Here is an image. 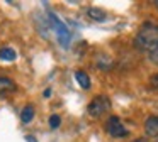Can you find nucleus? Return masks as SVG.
<instances>
[{
  "label": "nucleus",
  "mask_w": 158,
  "mask_h": 142,
  "mask_svg": "<svg viewBox=\"0 0 158 142\" xmlns=\"http://www.w3.org/2000/svg\"><path fill=\"white\" fill-rule=\"evenodd\" d=\"M75 80H77V83L80 85V86L83 88V90H90V78H89V74L85 73V71H75Z\"/></svg>",
  "instance_id": "nucleus-8"
},
{
  "label": "nucleus",
  "mask_w": 158,
  "mask_h": 142,
  "mask_svg": "<svg viewBox=\"0 0 158 142\" xmlns=\"http://www.w3.org/2000/svg\"><path fill=\"white\" fill-rule=\"evenodd\" d=\"M110 107H112V103H110L109 97H106V95H97V97H94L92 101L89 103L87 112H89V115L92 118H99V117H102L104 113H107V112L110 110Z\"/></svg>",
  "instance_id": "nucleus-2"
},
{
  "label": "nucleus",
  "mask_w": 158,
  "mask_h": 142,
  "mask_svg": "<svg viewBox=\"0 0 158 142\" xmlns=\"http://www.w3.org/2000/svg\"><path fill=\"white\" fill-rule=\"evenodd\" d=\"M87 17L90 20H95V22H104L107 19V12L99 9V7H89L87 9Z\"/></svg>",
  "instance_id": "nucleus-6"
},
{
  "label": "nucleus",
  "mask_w": 158,
  "mask_h": 142,
  "mask_svg": "<svg viewBox=\"0 0 158 142\" xmlns=\"http://www.w3.org/2000/svg\"><path fill=\"white\" fill-rule=\"evenodd\" d=\"M15 57H17V53H15L12 47H2V49H0V61L10 63V61H15Z\"/></svg>",
  "instance_id": "nucleus-11"
},
{
  "label": "nucleus",
  "mask_w": 158,
  "mask_h": 142,
  "mask_svg": "<svg viewBox=\"0 0 158 142\" xmlns=\"http://www.w3.org/2000/svg\"><path fill=\"white\" fill-rule=\"evenodd\" d=\"M155 142H158V139H156V140H155Z\"/></svg>",
  "instance_id": "nucleus-18"
},
{
  "label": "nucleus",
  "mask_w": 158,
  "mask_h": 142,
  "mask_svg": "<svg viewBox=\"0 0 158 142\" xmlns=\"http://www.w3.org/2000/svg\"><path fill=\"white\" fill-rule=\"evenodd\" d=\"M34 115H36L34 107H32V105H26V107L22 108V112H21V120L24 122V124H31L32 118H34Z\"/></svg>",
  "instance_id": "nucleus-9"
},
{
  "label": "nucleus",
  "mask_w": 158,
  "mask_h": 142,
  "mask_svg": "<svg viewBox=\"0 0 158 142\" xmlns=\"http://www.w3.org/2000/svg\"><path fill=\"white\" fill-rule=\"evenodd\" d=\"M34 22H36V27H38V30L43 34V37L44 39H48V22L49 20H46L44 17H39V15H34Z\"/></svg>",
  "instance_id": "nucleus-10"
},
{
  "label": "nucleus",
  "mask_w": 158,
  "mask_h": 142,
  "mask_svg": "<svg viewBox=\"0 0 158 142\" xmlns=\"http://www.w3.org/2000/svg\"><path fill=\"white\" fill-rule=\"evenodd\" d=\"M106 130H107V134L114 139H121V137H126L127 135L126 127H124L123 122L119 120V117H116V115L109 117V120H107V124H106Z\"/></svg>",
  "instance_id": "nucleus-4"
},
{
  "label": "nucleus",
  "mask_w": 158,
  "mask_h": 142,
  "mask_svg": "<svg viewBox=\"0 0 158 142\" xmlns=\"http://www.w3.org/2000/svg\"><path fill=\"white\" fill-rule=\"evenodd\" d=\"M48 124H49V127H51V128H58L60 125H61V118H60V115L53 113L51 117H49Z\"/></svg>",
  "instance_id": "nucleus-12"
},
{
  "label": "nucleus",
  "mask_w": 158,
  "mask_h": 142,
  "mask_svg": "<svg viewBox=\"0 0 158 142\" xmlns=\"http://www.w3.org/2000/svg\"><path fill=\"white\" fill-rule=\"evenodd\" d=\"M133 142H148V140H146V139H144V137H139V139H134Z\"/></svg>",
  "instance_id": "nucleus-16"
},
{
  "label": "nucleus",
  "mask_w": 158,
  "mask_h": 142,
  "mask_svg": "<svg viewBox=\"0 0 158 142\" xmlns=\"http://www.w3.org/2000/svg\"><path fill=\"white\" fill-rule=\"evenodd\" d=\"M150 86L153 88V90H156V91H158V73H156V74H153V76L150 78Z\"/></svg>",
  "instance_id": "nucleus-14"
},
{
  "label": "nucleus",
  "mask_w": 158,
  "mask_h": 142,
  "mask_svg": "<svg viewBox=\"0 0 158 142\" xmlns=\"http://www.w3.org/2000/svg\"><path fill=\"white\" fill-rule=\"evenodd\" d=\"M148 57H150L151 63L158 66V47H155L153 51H150V53H148Z\"/></svg>",
  "instance_id": "nucleus-13"
},
{
  "label": "nucleus",
  "mask_w": 158,
  "mask_h": 142,
  "mask_svg": "<svg viewBox=\"0 0 158 142\" xmlns=\"http://www.w3.org/2000/svg\"><path fill=\"white\" fill-rule=\"evenodd\" d=\"M49 24L55 27V34H56L58 42L61 44V46L66 47V46H68V42H70V30H68V27H66L53 12H49Z\"/></svg>",
  "instance_id": "nucleus-3"
},
{
  "label": "nucleus",
  "mask_w": 158,
  "mask_h": 142,
  "mask_svg": "<svg viewBox=\"0 0 158 142\" xmlns=\"http://www.w3.org/2000/svg\"><path fill=\"white\" fill-rule=\"evenodd\" d=\"M153 5L156 7V10H158V0H155V2H153Z\"/></svg>",
  "instance_id": "nucleus-17"
},
{
  "label": "nucleus",
  "mask_w": 158,
  "mask_h": 142,
  "mask_svg": "<svg viewBox=\"0 0 158 142\" xmlns=\"http://www.w3.org/2000/svg\"><path fill=\"white\" fill-rule=\"evenodd\" d=\"M26 142H38L34 135H26Z\"/></svg>",
  "instance_id": "nucleus-15"
},
{
  "label": "nucleus",
  "mask_w": 158,
  "mask_h": 142,
  "mask_svg": "<svg viewBox=\"0 0 158 142\" xmlns=\"http://www.w3.org/2000/svg\"><path fill=\"white\" fill-rule=\"evenodd\" d=\"M144 134L148 137L158 139V115H151L144 120Z\"/></svg>",
  "instance_id": "nucleus-5"
},
{
  "label": "nucleus",
  "mask_w": 158,
  "mask_h": 142,
  "mask_svg": "<svg viewBox=\"0 0 158 142\" xmlns=\"http://www.w3.org/2000/svg\"><path fill=\"white\" fill-rule=\"evenodd\" d=\"M134 47L139 51H146V53L158 47V26L150 22L143 24L134 37Z\"/></svg>",
  "instance_id": "nucleus-1"
},
{
  "label": "nucleus",
  "mask_w": 158,
  "mask_h": 142,
  "mask_svg": "<svg viewBox=\"0 0 158 142\" xmlns=\"http://www.w3.org/2000/svg\"><path fill=\"white\" fill-rule=\"evenodd\" d=\"M15 91V83L7 76H0V95Z\"/></svg>",
  "instance_id": "nucleus-7"
}]
</instances>
